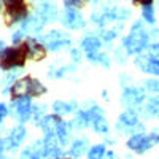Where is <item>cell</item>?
Listing matches in <instances>:
<instances>
[{
    "label": "cell",
    "instance_id": "6da1fadb",
    "mask_svg": "<svg viewBox=\"0 0 159 159\" xmlns=\"http://www.w3.org/2000/svg\"><path fill=\"white\" fill-rule=\"evenodd\" d=\"M25 59H27V48L22 42L18 46L5 48L0 52V69L2 70H11V69H21L24 67Z\"/></svg>",
    "mask_w": 159,
    "mask_h": 159
},
{
    "label": "cell",
    "instance_id": "7a4b0ae2",
    "mask_svg": "<svg viewBox=\"0 0 159 159\" xmlns=\"http://www.w3.org/2000/svg\"><path fill=\"white\" fill-rule=\"evenodd\" d=\"M11 97L13 99H19V97H38L43 96L46 92V88L38 81V80L32 76H25L19 81H16L10 89Z\"/></svg>",
    "mask_w": 159,
    "mask_h": 159
},
{
    "label": "cell",
    "instance_id": "3957f363",
    "mask_svg": "<svg viewBox=\"0 0 159 159\" xmlns=\"http://www.w3.org/2000/svg\"><path fill=\"white\" fill-rule=\"evenodd\" d=\"M3 3L13 22H19L27 18V8H25L24 0H3Z\"/></svg>",
    "mask_w": 159,
    "mask_h": 159
},
{
    "label": "cell",
    "instance_id": "277c9868",
    "mask_svg": "<svg viewBox=\"0 0 159 159\" xmlns=\"http://www.w3.org/2000/svg\"><path fill=\"white\" fill-rule=\"evenodd\" d=\"M62 24L69 29H83L84 27V18L80 15L76 10H70L65 8V11L62 13Z\"/></svg>",
    "mask_w": 159,
    "mask_h": 159
},
{
    "label": "cell",
    "instance_id": "5b68a950",
    "mask_svg": "<svg viewBox=\"0 0 159 159\" xmlns=\"http://www.w3.org/2000/svg\"><path fill=\"white\" fill-rule=\"evenodd\" d=\"M24 43H25V48H27V56L35 59V61H42L46 57V48L45 45H42L38 42V40L29 37V38H25L24 40Z\"/></svg>",
    "mask_w": 159,
    "mask_h": 159
},
{
    "label": "cell",
    "instance_id": "8992f818",
    "mask_svg": "<svg viewBox=\"0 0 159 159\" xmlns=\"http://www.w3.org/2000/svg\"><path fill=\"white\" fill-rule=\"evenodd\" d=\"M15 107H16V113H18V118L19 121L24 123L27 121L30 113H32V105H30V99L29 97H19V99H15Z\"/></svg>",
    "mask_w": 159,
    "mask_h": 159
},
{
    "label": "cell",
    "instance_id": "52a82bcc",
    "mask_svg": "<svg viewBox=\"0 0 159 159\" xmlns=\"http://www.w3.org/2000/svg\"><path fill=\"white\" fill-rule=\"evenodd\" d=\"M62 121L61 119V116H57V115H52V116H45L42 121H40V127H42L46 134H54L56 132V127H57V124ZM56 135V134H54Z\"/></svg>",
    "mask_w": 159,
    "mask_h": 159
},
{
    "label": "cell",
    "instance_id": "ba28073f",
    "mask_svg": "<svg viewBox=\"0 0 159 159\" xmlns=\"http://www.w3.org/2000/svg\"><path fill=\"white\" fill-rule=\"evenodd\" d=\"M37 13L40 15L43 21H54L57 18V8L54 5H49V3H43L37 8Z\"/></svg>",
    "mask_w": 159,
    "mask_h": 159
},
{
    "label": "cell",
    "instance_id": "9c48e42d",
    "mask_svg": "<svg viewBox=\"0 0 159 159\" xmlns=\"http://www.w3.org/2000/svg\"><path fill=\"white\" fill-rule=\"evenodd\" d=\"M10 142L13 143V147H18V145H21L22 143V140L25 139V129L22 127V126H16V127H13V130H11V134H10Z\"/></svg>",
    "mask_w": 159,
    "mask_h": 159
},
{
    "label": "cell",
    "instance_id": "30bf717a",
    "mask_svg": "<svg viewBox=\"0 0 159 159\" xmlns=\"http://www.w3.org/2000/svg\"><path fill=\"white\" fill-rule=\"evenodd\" d=\"M100 46V42L96 38V37H86L83 42H81V48L86 51V54L88 52H96Z\"/></svg>",
    "mask_w": 159,
    "mask_h": 159
},
{
    "label": "cell",
    "instance_id": "8fae6325",
    "mask_svg": "<svg viewBox=\"0 0 159 159\" xmlns=\"http://www.w3.org/2000/svg\"><path fill=\"white\" fill-rule=\"evenodd\" d=\"M54 134H56V137L59 139L61 143H65V142H67V137H69V124L65 121H61L57 124V127H56Z\"/></svg>",
    "mask_w": 159,
    "mask_h": 159
},
{
    "label": "cell",
    "instance_id": "7c38bea8",
    "mask_svg": "<svg viewBox=\"0 0 159 159\" xmlns=\"http://www.w3.org/2000/svg\"><path fill=\"white\" fill-rule=\"evenodd\" d=\"M86 145H88V142L86 140H75L73 142V145H72V148H70V153L73 154V156H81L84 151H86Z\"/></svg>",
    "mask_w": 159,
    "mask_h": 159
},
{
    "label": "cell",
    "instance_id": "4fadbf2b",
    "mask_svg": "<svg viewBox=\"0 0 159 159\" xmlns=\"http://www.w3.org/2000/svg\"><path fill=\"white\" fill-rule=\"evenodd\" d=\"M52 108H54V113H56V115H67V113H70V111L73 110V107H72L70 103H64V102H61V100L54 102Z\"/></svg>",
    "mask_w": 159,
    "mask_h": 159
},
{
    "label": "cell",
    "instance_id": "5bb4252c",
    "mask_svg": "<svg viewBox=\"0 0 159 159\" xmlns=\"http://www.w3.org/2000/svg\"><path fill=\"white\" fill-rule=\"evenodd\" d=\"M105 153V148H103V145H96V147H92L88 153V159H102Z\"/></svg>",
    "mask_w": 159,
    "mask_h": 159
},
{
    "label": "cell",
    "instance_id": "9a60e30c",
    "mask_svg": "<svg viewBox=\"0 0 159 159\" xmlns=\"http://www.w3.org/2000/svg\"><path fill=\"white\" fill-rule=\"evenodd\" d=\"M49 45V49L51 51H56V49H59V48H62V46H67V45H70V42L67 38H61V40H54V42H49L48 43Z\"/></svg>",
    "mask_w": 159,
    "mask_h": 159
},
{
    "label": "cell",
    "instance_id": "2e32d148",
    "mask_svg": "<svg viewBox=\"0 0 159 159\" xmlns=\"http://www.w3.org/2000/svg\"><path fill=\"white\" fill-rule=\"evenodd\" d=\"M64 5L70 10H80L83 7V0H64Z\"/></svg>",
    "mask_w": 159,
    "mask_h": 159
},
{
    "label": "cell",
    "instance_id": "e0dca14e",
    "mask_svg": "<svg viewBox=\"0 0 159 159\" xmlns=\"http://www.w3.org/2000/svg\"><path fill=\"white\" fill-rule=\"evenodd\" d=\"M91 119H94L92 123H94L96 130H99V132H100V130H103V132L107 130V124H105V121H103L102 118H96V116H94V118H91Z\"/></svg>",
    "mask_w": 159,
    "mask_h": 159
},
{
    "label": "cell",
    "instance_id": "ac0fdd59",
    "mask_svg": "<svg viewBox=\"0 0 159 159\" xmlns=\"http://www.w3.org/2000/svg\"><path fill=\"white\" fill-rule=\"evenodd\" d=\"M22 35H24V32H22V30H18V32H15V34H13V37H11L13 43H19V40L22 38Z\"/></svg>",
    "mask_w": 159,
    "mask_h": 159
},
{
    "label": "cell",
    "instance_id": "d6986e66",
    "mask_svg": "<svg viewBox=\"0 0 159 159\" xmlns=\"http://www.w3.org/2000/svg\"><path fill=\"white\" fill-rule=\"evenodd\" d=\"M8 115V108H7V105L5 103H0V121Z\"/></svg>",
    "mask_w": 159,
    "mask_h": 159
},
{
    "label": "cell",
    "instance_id": "ffe728a7",
    "mask_svg": "<svg viewBox=\"0 0 159 159\" xmlns=\"http://www.w3.org/2000/svg\"><path fill=\"white\" fill-rule=\"evenodd\" d=\"M134 5H142V7H147V5H151L153 0H132Z\"/></svg>",
    "mask_w": 159,
    "mask_h": 159
},
{
    "label": "cell",
    "instance_id": "44dd1931",
    "mask_svg": "<svg viewBox=\"0 0 159 159\" xmlns=\"http://www.w3.org/2000/svg\"><path fill=\"white\" fill-rule=\"evenodd\" d=\"M3 49H5V43H3V42H0V52H2Z\"/></svg>",
    "mask_w": 159,
    "mask_h": 159
},
{
    "label": "cell",
    "instance_id": "7402d4cb",
    "mask_svg": "<svg viewBox=\"0 0 159 159\" xmlns=\"http://www.w3.org/2000/svg\"><path fill=\"white\" fill-rule=\"evenodd\" d=\"M0 159H8V157H5V156H3L2 153H0Z\"/></svg>",
    "mask_w": 159,
    "mask_h": 159
},
{
    "label": "cell",
    "instance_id": "603a6c76",
    "mask_svg": "<svg viewBox=\"0 0 159 159\" xmlns=\"http://www.w3.org/2000/svg\"><path fill=\"white\" fill-rule=\"evenodd\" d=\"M57 159H72V157H62V156H61V157H57Z\"/></svg>",
    "mask_w": 159,
    "mask_h": 159
},
{
    "label": "cell",
    "instance_id": "cb8c5ba5",
    "mask_svg": "<svg viewBox=\"0 0 159 159\" xmlns=\"http://www.w3.org/2000/svg\"><path fill=\"white\" fill-rule=\"evenodd\" d=\"M32 159H40V156H34V157H32Z\"/></svg>",
    "mask_w": 159,
    "mask_h": 159
}]
</instances>
